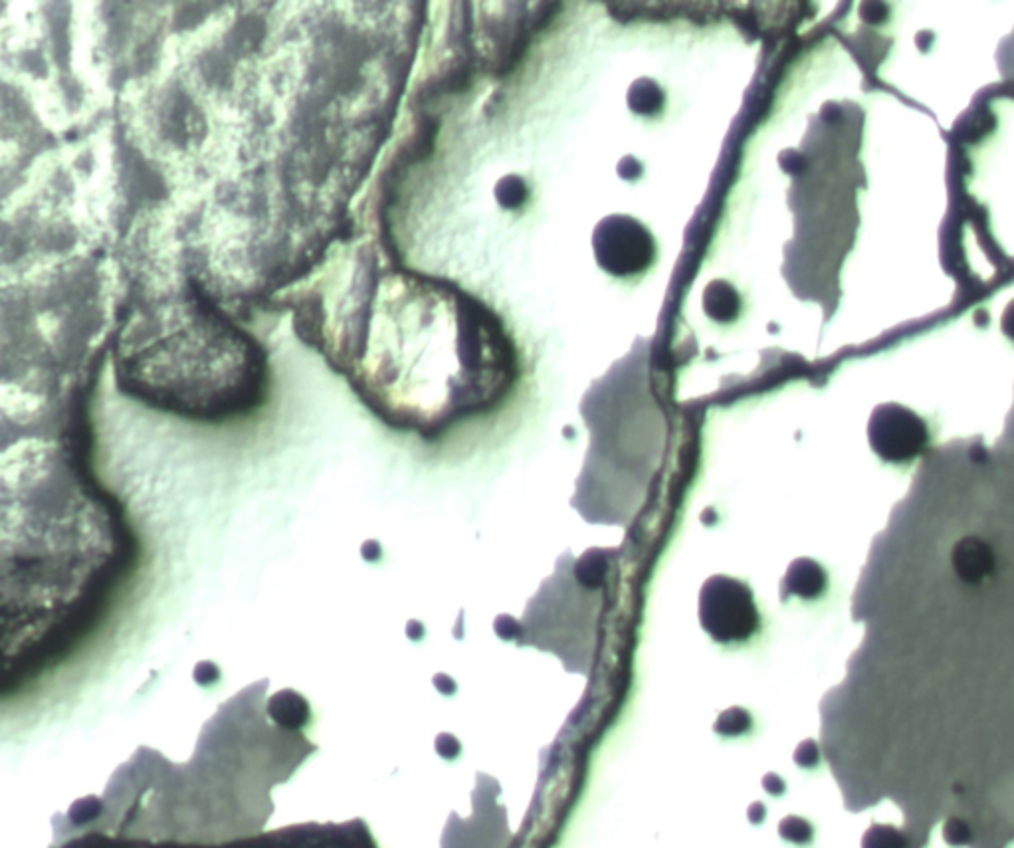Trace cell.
I'll return each instance as SVG.
<instances>
[{"mask_svg":"<svg viewBox=\"0 0 1014 848\" xmlns=\"http://www.w3.org/2000/svg\"><path fill=\"white\" fill-rule=\"evenodd\" d=\"M300 337L397 430L434 438L488 411L515 381V349L468 294L410 272L373 268L333 300L298 310Z\"/></svg>","mask_w":1014,"mask_h":848,"instance_id":"1","label":"cell"},{"mask_svg":"<svg viewBox=\"0 0 1014 848\" xmlns=\"http://www.w3.org/2000/svg\"><path fill=\"white\" fill-rule=\"evenodd\" d=\"M113 371L131 399L208 423L256 409L268 389L264 347L189 286L131 308Z\"/></svg>","mask_w":1014,"mask_h":848,"instance_id":"2","label":"cell"},{"mask_svg":"<svg viewBox=\"0 0 1014 848\" xmlns=\"http://www.w3.org/2000/svg\"><path fill=\"white\" fill-rule=\"evenodd\" d=\"M700 617L713 640L745 642L759 631V613L751 591L733 579L713 577L702 591Z\"/></svg>","mask_w":1014,"mask_h":848,"instance_id":"3","label":"cell"},{"mask_svg":"<svg viewBox=\"0 0 1014 848\" xmlns=\"http://www.w3.org/2000/svg\"><path fill=\"white\" fill-rule=\"evenodd\" d=\"M872 450L888 464H912L931 442L927 423L912 409L886 403L876 407L868 424Z\"/></svg>","mask_w":1014,"mask_h":848,"instance_id":"4","label":"cell"},{"mask_svg":"<svg viewBox=\"0 0 1014 848\" xmlns=\"http://www.w3.org/2000/svg\"><path fill=\"white\" fill-rule=\"evenodd\" d=\"M955 575L965 583L979 587L989 581L997 571V557L993 547L977 535H965L957 539L949 553Z\"/></svg>","mask_w":1014,"mask_h":848,"instance_id":"5","label":"cell"},{"mask_svg":"<svg viewBox=\"0 0 1014 848\" xmlns=\"http://www.w3.org/2000/svg\"><path fill=\"white\" fill-rule=\"evenodd\" d=\"M791 589L803 599H814L826 589V573L812 561H797L791 569Z\"/></svg>","mask_w":1014,"mask_h":848,"instance_id":"6","label":"cell"},{"mask_svg":"<svg viewBox=\"0 0 1014 848\" xmlns=\"http://www.w3.org/2000/svg\"><path fill=\"white\" fill-rule=\"evenodd\" d=\"M862 848H910L904 829L874 823L862 837Z\"/></svg>","mask_w":1014,"mask_h":848,"instance_id":"7","label":"cell"},{"mask_svg":"<svg viewBox=\"0 0 1014 848\" xmlns=\"http://www.w3.org/2000/svg\"><path fill=\"white\" fill-rule=\"evenodd\" d=\"M779 835L787 843H793L797 847H807L814 839V827L803 817H787L779 823Z\"/></svg>","mask_w":1014,"mask_h":848,"instance_id":"8","label":"cell"},{"mask_svg":"<svg viewBox=\"0 0 1014 848\" xmlns=\"http://www.w3.org/2000/svg\"><path fill=\"white\" fill-rule=\"evenodd\" d=\"M943 841L949 845V847L961 848H975V835H973V829L969 827V823H965L963 819L959 817H949L943 821Z\"/></svg>","mask_w":1014,"mask_h":848,"instance_id":"9","label":"cell"},{"mask_svg":"<svg viewBox=\"0 0 1014 848\" xmlns=\"http://www.w3.org/2000/svg\"><path fill=\"white\" fill-rule=\"evenodd\" d=\"M795 759H797V763H799V765H803V767H814V765H818V761H820V753H818L816 743H803V745L799 747V751H797Z\"/></svg>","mask_w":1014,"mask_h":848,"instance_id":"10","label":"cell"},{"mask_svg":"<svg viewBox=\"0 0 1014 848\" xmlns=\"http://www.w3.org/2000/svg\"><path fill=\"white\" fill-rule=\"evenodd\" d=\"M1001 329H1003V333H1005L1011 341H1014V300L1011 304H1009V306H1007V310H1005V314H1003V318H1001Z\"/></svg>","mask_w":1014,"mask_h":848,"instance_id":"11","label":"cell"}]
</instances>
